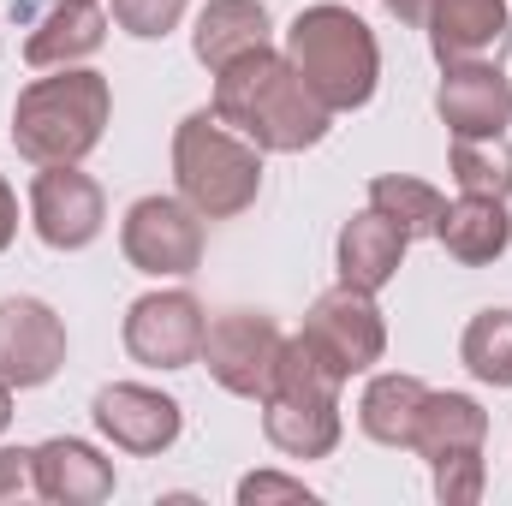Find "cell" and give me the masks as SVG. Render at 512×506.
<instances>
[{"mask_svg": "<svg viewBox=\"0 0 512 506\" xmlns=\"http://www.w3.org/2000/svg\"><path fill=\"white\" fill-rule=\"evenodd\" d=\"M268 36H274V24H268V6H262V0H209V6L197 12L191 54H197L209 72H221V66L245 60L256 48H268Z\"/></svg>", "mask_w": 512, "mask_h": 506, "instance_id": "19", "label": "cell"}, {"mask_svg": "<svg viewBox=\"0 0 512 506\" xmlns=\"http://www.w3.org/2000/svg\"><path fill=\"white\" fill-rule=\"evenodd\" d=\"M12 18L30 30L24 36V60L36 72H54V66H78L90 60L102 42H108V12L102 0H12Z\"/></svg>", "mask_w": 512, "mask_h": 506, "instance_id": "13", "label": "cell"}, {"mask_svg": "<svg viewBox=\"0 0 512 506\" xmlns=\"http://www.w3.org/2000/svg\"><path fill=\"white\" fill-rule=\"evenodd\" d=\"M209 108L239 131V137H251L262 155H304V149H316L328 137V126H334L328 102L274 48H256L245 60L221 66Z\"/></svg>", "mask_w": 512, "mask_h": 506, "instance_id": "1", "label": "cell"}, {"mask_svg": "<svg viewBox=\"0 0 512 506\" xmlns=\"http://www.w3.org/2000/svg\"><path fill=\"white\" fill-rule=\"evenodd\" d=\"M423 399H429V387H423L417 376H399V370L370 376L364 393H358V429H364L376 447H405V453H411Z\"/></svg>", "mask_w": 512, "mask_h": 506, "instance_id": "21", "label": "cell"}, {"mask_svg": "<svg viewBox=\"0 0 512 506\" xmlns=\"http://www.w3.org/2000/svg\"><path fill=\"white\" fill-rule=\"evenodd\" d=\"M423 30H429V54L441 66L495 60L512 42V12L507 0H429Z\"/></svg>", "mask_w": 512, "mask_h": 506, "instance_id": "15", "label": "cell"}, {"mask_svg": "<svg viewBox=\"0 0 512 506\" xmlns=\"http://www.w3.org/2000/svg\"><path fill=\"white\" fill-rule=\"evenodd\" d=\"M483 441H489V411L471 393H435L429 387L417 435H411V453L441 465V459H459V453H483Z\"/></svg>", "mask_w": 512, "mask_h": 506, "instance_id": "20", "label": "cell"}, {"mask_svg": "<svg viewBox=\"0 0 512 506\" xmlns=\"http://www.w3.org/2000/svg\"><path fill=\"white\" fill-rule=\"evenodd\" d=\"M12 239H18V191L0 179V256L12 251Z\"/></svg>", "mask_w": 512, "mask_h": 506, "instance_id": "29", "label": "cell"}, {"mask_svg": "<svg viewBox=\"0 0 512 506\" xmlns=\"http://www.w3.org/2000/svg\"><path fill=\"white\" fill-rule=\"evenodd\" d=\"M405 233L387 221L382 209H358L340 239H334V268H340V286H358V292H382L393 286L399 262H405Z\"/></svg>", "mask_w": 512, "mask_h": 506, "instance_id": "17", "label": "cell"}, {"mask_svg": "<svg viewBox=\"0 0 512 506\" xmlns=\"http://www.w3.org/2000/svg\"><path fill=\"white\" fill-rule=\"evenodd\" d=\"M447 173L459 185V197H512V143L507 131L495 137H453L447 149Z\"/></svg>", "mask_w": 512, "mask_h": 506, "instance_id": "22", "label": "cell"}, {"mask_svg": "<svg viewBox=\"0 0 512 506\" xmlns=\"http://www.w3.org/2000/svg\"><path fill=\"white\" fill-rule=\"evenodd\" d=\"M6 423H12V381H0V435H6Z\"/></svg>", "mask_w": 512, "mask_h": 506, "instance_id": "31", "label": "cell"}, {"mask_svg": "<svg viewBox=\"0 0 512 506\" xmlns=\"http://www.w3.org/2000/svg\"><path fill=\"white\" fill-rule=\"evenodd\" d=\"M90 417L102 429V441H114L131 459H155L179 441L185 429V411L173 393L161 387H143V381H108L96 399H90Z\"/></svg>", "mask_w": 512, "mask_h": 506, "instance_id": "11", "label": "cell"}, {"mask_svg": "<svg viewBox=\"0 0 512 506\" xmlns=\"http://www.w3.org/2000/svg\"><path fill=\"white\" fill-rule=\"evenodd\" d=\"M114 120V84L90 66H54L48 78L24 84L12 102V149L30 167L84 161Z\"/></svg>", "mask_w": 512, "mask_h": 506, "instance_id": "2", "label": "cell"}, {"mask_svg": "<svg viewBox=\"0 0 512 506\" xmlns=\"http://www.w3.org/2000/svg\"><path fill=\"white\" fill-rule=\"evenodd\" d=\"M30 227L48 251H90L108 227V197L78 161L36 167L30 179Z\"/></svg>", "mask_w": 512, "mask_h": 506, "instance_id": "10", "label": "cell"}, {"mask_svg": "<svg viewBox=\"0 0 512 506\" xmlns=\"http://www.w3.org/2000/svg\"><path fill=\"white\" fill-rule=\"evenodd\" d=\"M114 459H102V447L78 441V435H54L36 447V501L54 506H102L114 495Z\"/></svg>", "mask_w": 512, "mask_h": 506, "instance_id": "16", "label": "cell"}, {"mask_svg": "<svg viewBox=\"0 0 512 506\" xmlns=\"http://www.w3.org/2000/svg\"><path fill=\"white\" fill-rule=\"evenodd\" d=\"M435 114L453 137H495L512 126V78L495 60H459L441 66Z\"/></svg>", "mask_w": 512, "mask_h": 506, "instance_id": "14", "label": "cell"}, {"mask_svg": "<svg viewBox=\"0 0 512 506\" xmlns=\"http://www.w3.org/2000/svg\"><path fill=\"white\" fill-rule=\"evenodd\" d=\"M459 364L483 387H512V310H477L465 322Z\"/></svg>", "mask_w": 512, "mask_h": 506, "instance_id": "24", "label": "cell"}, {"mask_svg": "<svg viewBox=\"0 0 512 506\" xmlns=\"http://www.w3.org/2000/svg\"><path fill=\"white\" fill-rule=\"evenodd\" d=\"M268 501L316 506V489H304V477H286V471H251V477H239V506H268Z\"/></svg>", "mask_w": 512, "mask_h": 506, "instance_id": "27", "label": "cell"}, {"mask_svg": "<svg viewBox=\"0 0 512 506\" xmlns=\"http://www.w3.org/2000/svg\"><path fill=\"white\" fill-rule=\"evenodd\" d=\"M66 370V322L42 298H0V381L48 387Z\"/></svg>", "mask_w": 512, "mask_h": 506, "instance_id": "12", "label": "cell"}, {"mask_svg": "<svg viewBox=\"0 0 512 506\" xmlns=\"http://www.w3.org/2000/svg\"><path fill=\"white\" fill-rule=\"evenodd\" d=\"M280 352H286V334L274 316L262 310H221L209 316L203 328V370L215 387L239 393V399H262L274 387V370H280Z\"/></svg>", "mask_w": 512, "mask_h": 506, "instance_id": "8", "label": "cell"}, {"mask_svg": "<svg viewBox=\"0 0 512 506\" xmlns=\"http://www.w3.org/2000/svg\"><path fill=\"white\" fill-rule=\"evenodd\" d=\"M173 185L203 221H233L262 197V149L215 108H197L173 131Z\"/></svg>", "mask_w": 512, "mask_h": 506, "instance_id": "4", "label": "cell"}, {"mask_svg": "<svg viewBox=\"0 0 512 506\" xmlns=\"http://www.w3.org/2000/svg\"><path fill=\"white\" fill-rule=\"evenodd\" d=\"M435 245L453 256L459 268H489L501 262L512 245V215L501 197H459L441 209V227H435Z\"/></svg>", "mask_w": 512, "mask_h": 506, "instance_id": "18", "label": "cell"}, {"mask_svg": "<svg viewBox=\"0 0 512 506\" xmlns=\"http://www.w3.org/2000/svg\"><path fill=\"white\" fill-rule=\"evenodd\" d=\"M340 387H346V381L292 334L286 352H280L274 387L256 399V405H262V435H268V447L286 453V459H328V453L340 447V435H346V423H340Z\"/></svg>", "mask_w": 512, "mask_h": 506, "instance_id": "5", "label": "cell"}, {"mask_svg": "<svg viewBox=\"0 0 512 506\" xmlns=\"http://www.w3.org/2000/svg\"><path fill=\"white\" fill-rule=\"evenodd\" d=\"M191 0H114V24L137 42H161L167 30H179Z\"/></svg>", "mask_w": 512, "mask_h": 506, "instance_id": "26", "label": "cell"}, {"mask_svg": "<svg viewBox=\"0 0 512 506\" xmlns=\"http://www.w3.org/2000/svg\"><path fill=\"white\" fill-rule=\"evenodd\" d=\"M36 495V447H0V506Z\"/></svg>", "mask_w": 512, "mask_h": 506, "instance_id": "28", "label": "cell"}, {"mask_svg": "<svg viewBox=\"0 0 512 506\" xmlns=\"http://www.w3.org/2000/svg\"><path fill=\"white\" fill-rule=\"evenodd\" d=\"M387 12H393L399 24H423V12H429V0H387Z\"/></svg>", "mask_w": 512, "mask_h": 506, "instance_id": "30", "label": "cell"}, {"mask_svg": "<svg viewBox=\"0 0 512 506\" xmlns=\"http://www.w3.org/2000/svg\"><path fill=\"white\" fill-rule=\"evenodd\" d=\"M120 251L149 280H191L203 268V215L173 191V197H137L120 221Z\"/></svg>", "mask_w": 512, "mask_h": 506, "instance_id": "7", "label": "cell"}, {"mask_svg": "<svg viewBox=\"0 0 512 506\" xmlns=\"http://www.w3.org/2000/svg\"><path fill=\"white\" fill-rule=\"evenodd\" d=\"M298 340H304L340 381L370 376L387 358V322H382V310H376V292H358V286L322 292V298L310 304Z\"/></svg>", "mask_w": 512, "mask_h": 506, "instance_id": "6", "label": "cell"}, {"mask_svg": "<svg viewBox=\"0 0 512 506\" xmlns=\"http://www.w3.org/2000/svg\"><path fill=\"white\" fill-rule=\"evenodd\" d=\"M203 328H209V310L197 304V292L161 286L126 310L120 340H126L131 364H143V370H191L203 358Z\"/></svg>", "mask_w": 512, "mask_h": 506, "instance_id": "9", "label": "cell"}, {"mask_svg": "<svg viewBox=\"0 0 512 506\" xmlns=\"http://www.w3.org/2000/svg\"><path fill=\"white\" fill-rule=\"evenodd\" d=\"M286 60L328 102V114L370 108V96L382 84V42H376V30L352 6H334V0L304 6L286 24Z\"/></svg>", "mask_w": 512, "mask_h": 506, "instance_id": "3", "label": "cell"}, {"mask_svg": "<svg viewBox=\"0 0 512 506\" xmlns=\"http://www.w3.org/2000/svg\"><path fill=\"white\" fill-rule=\"evenodd\" d=\"M370 209H382L405 239H435L447 197H441L429 179H411V173H376V179H370Z\"/></svg>", "mask_w": 512, "mask_h": 506, "instance_id": "23", "label": "cell"}, {"mask_svg": "<svg viewBox=\"0 0 512 506\" xmlns=\"http://www.w3.org/2000/svg\"><path fill=\"white\" fill-rule=\"evenodd\" d=\"M429 471H435V501L441 506H477L483 489H489L483 453H459V459H441V465H429Z\"/></svg>", "mask_w": 512, "mask_h": 506, "instance_id": "25", "label": "cell"}]
</instances>
